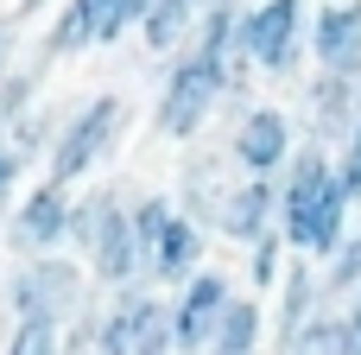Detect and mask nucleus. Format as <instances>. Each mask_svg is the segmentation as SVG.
Returning <instances> with one entry per match:
<instances>
[{
  "label": "nucleus",
  "instance_id": "obj_1",
  "mask_svg": "<svg viewBox=\"0 0 361 355\" xmlns=\"http://www.w3.org/2000/svg\"><path fill=\"white\" fill-rule=\"evenodd\" d=\"M254 95V76L235 64V51H209V44H184L178 57L159 64V95L146 108L152 140L165 146H190L203 133H216V121Z\"/></svg>",
  "mask_w": 361,
  "mask_h": 355
},
{
  "label": "nucleus",
  "instance_id": "obj_2",
  "mask_svg": "<svg viewBox=\"0 0 361 355\" xmlns=\"http://www.w3.org/2000/svg\"><path fill=\"white\" fill-rule=\"evenodd\" d=\"M273 184H279V216H273V229H279L286 254H292V260H324V254L349 235V222H355V203H349V191H343V178H336V159H330L324 146L298 140Z\"/></svg>",
  "mask_w": 361,
  "mask_h": 355
},
{
  "label": "nucleus",
  "instance_id": "obj_3",
  "mask_svg": "<svg viewBox=\"0 0 361 355\" xmlns=\"http://www.w3.org/2000/svg\"><path fill=\"white\" fill-rule=\"evenodd\" d=\"M127 133H133V95L127 89H89V95H70L63 114H57V133H51V152L38 165V178L76 191V184H95L121 152H127Z\"/></svg>",
  "mask_w": 361,
  "mask_h": 355
},
{
  "label": "nucleus",
  "instance_id": "obj_4",
  "mask_svg": "<svg viewBox=\"0 0 361 355\" xmlns=\"http://www.w3.org/2000/svg\"><path fill=\"white\" fill-rule=\"evenodd\" d=\"M127 191L133 184H121V178L70 191V254L89 267L95 292H121L140 279V241H133Z\"/></svg>",
  "mask_w": 361,
  "mask_h": 355
},
{
  "label": "nucleus",
  "instance_id": "obj_5",
  "mask_svg": "<svg viewBox=\"0 0 361 355\" xmlns=\"http://www.w3.org/2000/svg\"><path fill=\"white\" fill-rule=\"evenodd\" d=\"M95 279L89 267L63 248V254H32V260H13L0 273V318L6 324H51L63 330L70 318H82L95 305Z\"/></svg>",
  "mask_w": 361,
  "mask_h": 355
},
{
  "label": "nucleus",
  "instance_id": "obj_6",
  "mask_svg": "<svg viewBox=\"0 0 361 355\" xmlns=\"http://www.w3.org/2000/svg\"><path fill=\"white\" fill-rule=\"evenodd\" d=\"M305 19H311V0H247L235 13V64L260 83H298Z\"/></svg>",
  "mask_w": 361,
  "mask_h": 355
},
{
  "label": "nucleus",
  "instance_id": "obj_7",
  "mask_svg": "<svg viewBox=\"0 0 361 355\" xmlns=\"http://www.w3.org/2000/svg\"><path fill=\"white\" fill-rule=\"evenodd\" d=\"M222 152L241 178H279V165L292 159L298 146V127H292V108L286 102H267V95H247L235 102L222 121Z\"/></svg>",
  "mask_w": 361,
  "mask_h": 355
},
{
  "label": "nucleus",
  "instance_id": "obj_8",
  "mask_svg": "<svg viewBox=\"0 0 361 355\" xmlns=\"http://www.w3.org/2000/svg\"><path fill=\"white\" fill-rule=\"evenodd\" d=\"M0 241L13 260H32V254H63L70 248V191L51 184V178H32L13 210L0 216Z\"/></svg>",
  "mask_w": 361,
  "mask_h": 355
},
{
  "label": "nucleus",
  "instance_id": "obj_9",
  "mask_svg": "<svg viewBox=\"0 0 361 355\" xmlns=\"http://www.w3.org/2000/svg\"><path fill=\"white\" fill-rule=\"evenodd\" d=\"M235 292H241V279H235V267H222V260L197 267L184 286H171V292H165L178 355H203V349H209V337H216V324H222V311H228V299H235Z\"/></svg>",
  "mask_w": 361,
  "mask_h": 355
},
{
  "label": "nucleus",
  "instance_id": "obj_10",
  "mask_svg": "<svg viewBox=\"0 0 361 355\" xmlns=\"http://www.w3.org/2000/svg\"><path fill=\"white\" fill-rule=\"evenodd\" d=\"M355 114H361V83H355V76H330V70L298 76V102H292V127H298V140L336 152V146L349 140Z\"/></svg>",
  "mask_w": 361,
  "mask_h": 355
},
{
  "label": "nucleus",
  "instance_id": "obj_11",
  "mask_svg": "<svg viewBox=\"0 0 361 355\" xmlns=\"http://www.w3.org/2000/svg\"><path fill=\"white\" fill-rule=\"evenodd\" d=\"M241 172L228 165V152H222V140H190L184 146V159H178V178L165 184L171 191V203L197 222V229H209L216 235V216H222V197H228V184H235Z\"/></svg>",
  "mask_w": 361,
  "mask_h": 355
},
{
  "label": "nucleus",
  "instance_id": "obj_12",
  "mask_svg": "<svg viewBox=\"0 0 361 355\" xmlns=\"http://www.w3.org/2000/svg\"><path fill=\"white\" fill-rule=\"evenodd\" d=\"M324 311H336V299H330V286H324V267L317 260H286V273H279V286H273V299H267V355L286 349L311 318H324Z\"/></svg>",
  "mask_w": 361,
  "mask_h": 355
},
{
  "label": "nucleus",
  "instance_id": "obj_13",
  "mask_svg": "<svg viewBox=\"0 0 361 355\" xmlns=\"http://www.w3.org/2000/svg\"><path fill=\"white\" fill-rule=\"evenodd\" d=\"M305 57H311V70L361 83V0H311Z\"/></svg>",
  "mask_w": 361,
  "mask_h": 355
},
{
  "label": "nucleus",
  "instance_id": "obj_14",
  "mask_svg": "<svg viewBox=\"0 0 361 355\" xmlns=\"http://www.w3.org/2000/svg\"><path fill=\"white\" fill-rule=\"evenodd\" d=\"M209 260H216V235L197 229V222L178 210V216L159 229V241L140 254V279H146L152 292H171V286H184L197 267H209Z\"/></svg>",
  "mask_w": 361,
  "mask_h": 355
},
{
  "label": "nucleus",
  "instance_id": "obj_15",
  "mask_svg": "<svg viewBox=\"0 0 361 355\" xmlns=\"http://www.w3.org/2000/svg\"><path fill=\"white\" fill-rule=\"evenodd\" d=\"M273 216H279V184L273 178H235L222 197V216H216V241L247 248L273 229Z\"/></svg>",
  "mask_w": 361,
  "mask_h": 355
},
{
  "label": "nucleus",
  "instance_id": "obj_16",
  "mask_svg": "<svg viewBox=\"0 0 361 355\" xmlns=\"http://www.w3.org/2000/svg\"><path fill=\"white\" fill-rule=\"evenodd\" d=\"M197 19H203V0H152V6H146V19L133 25V38H140V51L152 57V70L190 44Z\"/></svg>",
  "mask_w": 361,
  "mask_h": 355
},
{
  "label": "nucleus",
  "instance_id": "obj_17",
  "mask_svg": "<svg viewBox=\"0 0 361 355\" xmlns=\"http://www.w3.org/2000/svg\"><path fill=\"white\" fill-rule=\"evenodd\" d=\"M51 70H57V64H51L38 44H25V51L13 57V70L0 76V133H6L19 114H32V108L44 102V83H51Z\"/></svg>",
  "mask_w": 361,
  "mask_h": 355
},
{
  "label": "nucleus",
  "instance_id": "obj_18",
  "mask_svg": "<svg viewBox=\"0 0 361 355\" xmlns=\"http://www.w3.org/2000/svg\"><path fill=\"white\" fill-rule=\"evenodd\" d=\"M121 299H127V318H133V355H178L165 292H152L146 279H133V286H121Z\"/></svg>",
  "mask_w": 361,
  "mask_h": 355
},
{
  "label": "nucleus",
  "instance_id": "obj_19",
  "mask_svg": "<svg viewBox=\"0 0 361 355\" xmlns=\"http://www.w3.org/2000/svg\"><path fill=\"white\" fill-rule=\"evenodd\" d=\"M286 241H279V229H267L260 241H247L241 248V267H235V279H241V292H254V299H273V286H279V273H286Z\"/></svg>",
  "mask_w": 361,
  "mask_h": 355
},
{
  "label": "nucleus",
  "instance_id": "obj_20",
  "mask_svg": "<svg viewBox=\"0 0 361 355\" xmlns=\"http://www.w3.org/2000/svg\"><path fill=\"white\" fill-rule=\"evenodd\" d=\"M89 355H133V318L121 292H102L89 311Z\"/></svg>",
  "mask_w": 361,
  "mask_h": 355
},
{
  "label": "nucleus",
  "instance_id": "obj_21",
  "mask_svg": "<svg viewBox=\"0 0 361 355\" xmlns=\"http://www.w3.org/2000/svg\"><path fill=\"white\" fill-rule=\"evenodd\" d=\"M57 114H63V102H38L32 114H19L13 127H6V140H13V152L38 172L44 165V152H51V133H57Z\"/></svg>",
  "mask_w": 361,
  "mask_h": 355
},
{
  "label": "nucleus",
  "instance_id": "obj_22",
  "mask_svg": "<svg viewBox=\"0 0 361 355\" xmlns=\"http://www.w3.org/2000/svg\"><path fill=\"white\" fill-rule=\"evenodd\" d=\"M317 267H324V286H330V299L343 305V299L361 286V216L349 222V235H343V241H336V248H330Z\"/></svg>",
  "mask_w": 361,
  "mask_h": 355
},
{
  "label": "nucleus",
  "instance_id": "obj_23",
  "mask_svg": "<svg viewBox=\"0 0 361 355\" xmlns=\"http://www.w3.org/2000/svg\"><path fill=\"white\" fill-rule=\"evenodd\" d=\"M273 355H343V330H336V311H324V318H311L286 349H273Z\"/></svg>",
  "mask_w": 361,
  "mask_h": 355
},
{
  "label": "nucleus",
  "instance_id": "obj_24",
  "mask_svg": "<svg viewBox=\"0 0 361 355\" xmlns=\"http://www.w3.org/2000/svg\"><path fill=\"white\" fill-rule=\"evenodd\" d=\"M0 355H57L51 324H0Z\"/></svg>",
  "mask_w": 361,
  "mask_h": 355
},
{
  "label": "nucleus",
  "instance_id": "obj_25",
  "mask_svg": "<svg viewBox=\"0 0 361 355\" xmlns=\"http://www.w3.org/2000/svg\"><path fill=\"white\" fill-rule=\"evenodd\" d=\"M25 184H32V165H25V159L13 152V140L0 133V216L13 210V197H19Z\"/></svg>",
  "mask_w": 361,
  "mask_h": 355
},
{
  "label": "nucleus",
  "instance_id": "obj_26",
  "mask_svg": "<svg viewBox=\"0 0 361 355\" xmlns=\"http://www.w3.org/2000/svg\"><path fill=\"white\" fill-rule=\"evenodd\" d=\"M336 330H343V355H361V286L336 305Z\"/></svg>",
  "mask_w": 361,
  "mask_h": 355
},
{
  "label": "nucleus",
  "instance_id": "obj_27",
  "mask_svg": "<svg viewBox=\"0 0 361 355\" xmlns=\"http://www.w3.org/2000/svg\"><path fill=\"white\" fill-rule=\"evenodd\" d=\"M25 51V25L13 19V13H0V76L13 70V57Z\"/></svg>",
  "mask_w": 361,
  "mask_h": 355
},
{
  "label": "nucleus",
  "instance_id": "obj_28",
  "mask_svg": "<svg viewBox=\"0 0 361 355\" xmlns=\"http://www.w3.org/2000/svg\"><path fill=\"white\" fill-rule=\"evenodd\" d=\"M203 6H247V0H203Z\"/></svg>",
  "mask_w": 361,
  "mask_h": 355
},
{
  "label": "nucleus",
  "instance_id": "obj_29",
  "mask_svg": "<svg viewBox=\"0 0 361 355\" xmlns=\"http://www.w3.org/2000/svg\"><path fill=\"white\" fill-rule=\"evenodd\" d=\"M0 324H6V318H0Z\"/></svg>",
  "mask_w": 361,
  "mask_h": 355
}]
</instances>
